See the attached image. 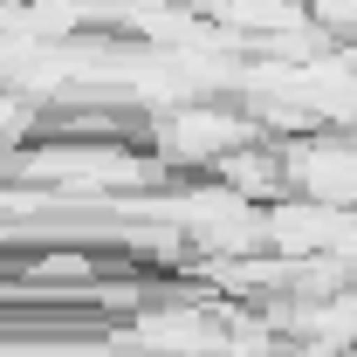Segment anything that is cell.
<instances>
[{
    "mask_svg": "<svg viewBox=\"0 0 357 357\" xmlns=\"http://www.w3.org/2000/svg\"><path fill=\"white\" fill-rule=\"evenodd\" d=\"M178 124H185V131H172V151H178V158H199V151H234V144L248 137L234 117H213V110H192V117H178Z\"/></svg>",
    "mask_w": 357,
    "mask_h": 357,
    "instance_id": "6da1fadb",
    "label": "cell"
}]
</instances>
